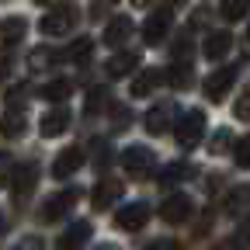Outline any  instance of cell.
I'll return each instance as SVG.
<instances>
[{
  "label": "cell",
  "mask_w": 250,
  "mask_h": 250,
  "mask_svg": "<svg viewBox=\"0 0 250 250\" xmlns=\"http://www.w3.org/2000/svg\"><path fill=\"white\" fill-rule=\"evenodd\" d=\"M122 167H125V174H129V177L143 181V177L153 174L156 156H153V149H146V146H129V149L122 153Z\"/></svg>",
  "instance_id": "2"
},
{
  "label": "cell",
  "mask_w": 250,
  "mask_h": 250,
  "mask_svg": "<svg viewBox=\"0 0 250 250\" xmlns=\"http://www.w3.org/2000/svg\"><path fill=\"white\" fill-rule=\"evenodd\" d=\"M132 28H136V24H132V18H125V14L111 18V21H108V28H104V45H111V49H115V45H122L125 39L132 35Z\"/></svg>",
  "instance_id": "16"
},
{
  "label": "cell",
  "mask_w": 250,
  "mask_h": 250,
  "mask_svg": "<svg viewBox=\"0 0 250 250\" xmlns=\"http://www.w3.org/2000/svg\"><path fill=\"white\" fill-rule=\"evenodd\" d=\"M240 243H250V215L240 223Z\"/></svg>",
  "instance_id": "34"
},
{
  "label": "cell",
  "mask_w": 250,
  "mask_h": 250,
  "mask_svg": "<svg viewBox=\"0 0 250 250\" xmlns=\"http://www.w3.org/2000/svg\"><path fill=\"white\" fill-rule=\"evenodd\" d=\"M236 167H243V170H250V136H243V139H236Z\"/></svg>",
  "instance_id": "27"
},
{
  "label": "cell",
  "mask_w": 250,
  "mask_h": 250,
  "mask_svg": "<svg viewBox=\"0 0 250 250\" xmlns=\"http://www.w3.org/2000/svg\"><path fill=\"white\" fill-rule=\"evenodd\" d=\"M118 195H122V181H101L98 188L90 191V205L98 208V212H104V208H111L115 202H118Z\"/></svg>",
  "instance_id": "14"
},
{
  "label": "cell",
  "mask_w": 250,
  "mask_h": 250,
  "mask_svg": "<svg viewBox=\"0 0 250 250\" xmlns=\"http://www.w3.org/2000/svg\"><path fill=\"white\" fill-rule=\"evenodd\" d=\"M45 62L52 66V62H56V52H52V49H45V45H39L35 52H31V66H35V70H42Z\"/></svg>",
  "instance_id": "28"
},
{
  "label": "cell",
  "mask_w": 250,
  "mask_h": 250,
  "mask_svg": "<svg viewBox=\"0 0 250 250\" xmlns=\"http://www.w3.org/2000/svg\"><path fill=\"white\" fill-rule=\"evenodd\" d=\"M146 219H149V205L146 202H132V205H122L115 212V226L125 229V233H136L146 226Z\"/></svg>",
  "instance_id": "4"
},
{
  "label": "cell",
  "mask_w": 250,
  "mask_h": 250,
  "mask_svg": "<svg viewBox=\"0 0 250 250\" xmlns=\"http://www.w3.org/2000/svg\"><path fill=\"white\" fill-rule=\"evenodd\" d=\"M77 198H80L77 188H66V191L52 195V198L42 205V223H59V219H62V215H66V212L77 205Z\"/></svg>",
  "instance_id": "5"
},
{
  "label": "cell",
  "mask_w": 250,
  "mask_h": 250,
  "mask_svg": "<svg viewBox=\"0 0 250 250\" xmlns=\"http://www.w3.org/2000/svg\"><path fill=\"white\" fill-rule=\"evenodd\" d=\"M132 4H136V7H149V4H153V0H132Z\"/></svg>",
  "instance_id": "36"
},
{
  "label": "cell",
  "mask_w": 250,
  "mask_h": 250,
  "mask_svg": "<svg viewBox=\"0 0 250 250\" xmlns=\"http://www.w3.org/2000/svg\"><path fill=\"white\" fill-rule=\"evenodd\" d=\"M98 250H118V247H111V243H104V247H98Z\"/></svg>",
  "instance_id": "38"
},
{
  "label": "cell",
  "mask_w": 250,
  "mask_h": 250,
  "mask_svg": "<svg viewBox=\"0 0 250 250\" xmlns=\"http://www.w3.org/2000/svg\"><path fill=\"white\" fill-rule=\"evenodd\" d=\"M146 250H177V243H174V240H153Z\"/></svg>",
  "instance_id": "33"
},
{
  "label": "cell",
  "mask_w": 250,
  "mask_h": 250,
  "mask_svg": "<svg viewBox=\"0 0 250 250\" xmlns=\"http://www.w3.org/2000/svg\"><path fill=\"white\" fill-rule=\"evenodd\" d=\"M170 11H156V14H149L146 18V24H143V42L146 45H156V42H164V35L170 31Z\"/></svg>",
  "instance_id": "12"
},
{
  "label": "cell",
  "mask_w": 250,
  "mask_h": 250,
  "mask_svg": "<svg viewBox=\"0 0 250 250\" xmlns=\"http://www.w3.org/2000/svg\"><path fill=\"white\" fill-rule=\"evenodd\" d=\"M243 208H250V184L233 188V191H229V198H226V212H229V215H240Z\"/></svg>",
  "instance_id": "23"
},
{
  "label": "cell",
  "mask_w": 250,
  "mask_h": 250,
  "mask_svg": "<svg viewBox=\"0 0 250 250\" xmlns=\"http://www.w3.org/2000/svg\"><path fill=\"white\" fill-rule=\"evenodd\" d=\"M233 111H236V118L250 122V87H247V90L240 94V98H236V108H233Z\"/></svg>",
  "instance_id": "30"
},
{
  "label": "cell",
  "mask_w": 250,
  "mask_h": 250,
  "mask_svg": "<svg viewBox=\"0 0 250 250\" xmlns=\"http://www.w3.org/2000/svg\"><path fill=\"white\" fill-rule=\"evenodd\" d=\"M233 80H236V66L215 70L212 77H205V98L208 101H223L226 94H229V87H233Z\"/></svg>",
  "instance_id": "7"
},
{
  "label": "cell",
  "mask_w": 250,
  "mask_h": 250,
  "mask_svg": "<svg viewBox=\"0 0 250 250\" xmlns=\"http://www.w3.org/2000/svg\"><path fill=\"white\" fill-rule=\"evenodd\" d=\"M70 129V111L66 108H56V111H45L42 115V122H39V132L45 136V139H56V136H62Z\"/></svg>",
  "instance_id": "13"
},
{
  "label": "cell",
  "mask_w": 250,
  "mask_h": 250,
  "mask_svg": "<svg viewBox=\"0 0 250 250\" xmlns=\"http://www.w3.org/2000/svg\"><path fill=\"white\" fill-rule=\"evenodd\" d=\"M247 11H250V0H223V4H219V14L226 21H240Z\"/></svg>",
  "instance_id": "24"
},
{
  "label": "cell",
  "mask_w": 250,
  "mask_h": 250,
  "mask_svg": "<svg viewBox=\"0 0 250 250\" xmlns=\"http://www.w3.org/2000/svg\"><path fill=\"white\" fill-rule=\"evenodd\" d=\"M229 45H233L229 31H212V35L205 39V45H202V52H205V59H223L229 52Z\"/></svg>",
  "instance_id": "18"
},
{
  "label": "cell",
  "mask_w": 250,
  "mask_h": 250,
  "mask_svg": "<svg viewBox=\"0 0 250 250\" xmlns=\"http://www.w3.org/2000/svg\"><path fill=\"white\" fill-rule=\"evenodd\" d=\"M14 250H45V243H42L39 236H24V240H21Z\"/></svg>",
  "instance_id": "32"
},
{
  "label": "cell",
  "mask_w": 250,
  "mask_h": 250,
  "mask_svg": "<svg viewBox=\"0 0 250 250\" xmlns=\"http://www.w3.org/2000/svg\"><path fill=\"white\" fill-rule=\"evenodd\" d=\"M177 143L184 146V149H195L198 143H202V136H205V115L198 111V108H191V111H184L181 118H177Z\"/></svg>",
  "instance_id": "1"
},
{
  "label": "cell",
  "mask_w": 250,
  "mask_h": 250,
  "mask_svg": "<svg viewBox=\"0 0 250 250\" xmlns=\"http://www.w3.org/2000/svg\"><path fill=\"white\" fill-rule=\"evenodd\" d=\"M7 77V62H0V80H4Z\"/></svg>",
  "instance_id": "37"
},
{
  "label": "cell",
  "mask_w": 250,
  "mask_h": 250,
  "mask_svg": "<svg viewBox=\"0 0 250 250\" xmlns=\"http://www.w3.org/2000/svg\"><path fill=\"white\" fill-rule=\"evenodd\" d=\"M39 28L45 31V35H66L70 28H77V11L66 7V4H56V7H49V14L42 18Z\"/></svg>",
  "instance_id": "3"
},
{
  "label": "cell",
  "mask_w": 250,
  "mask_h": 250,
  "mask_svg": "<svg viewBox=\"0 0 250 250\" xmlns=\"http://www.w3.org/2000/svg\"><path fill=\"white\" fill-rule=\"evenodd\" d=\"M90 49H94V42H90V39H77V42L70 45L66 59H70V62H80V66H83V62L90 59Z\"/></svg>",
  "instance_id": "25"
},
{
  "label": "cell",
  "mask_w": 250,
  "mask_h": 250,
  "mask_svg": "<svg viewBox=\"0 0 250 250\" xmlns=\"http://www.w3.org/2000/svg\"><path fill=\"white\" fill-rule=\"evenodd\" d=\"M164 77H167V80H170V87H177V90L191 87V80H195V73H191V62H188V59H177V62H170Z\"/></svg>",
  "instance_id": "19"
},
{
  "label": "cell",
  "mask_w": 250,
  "mask_h": 250,
  "mask_svg": "<svg viewBox=\"0 0 250 250\" xmlns=\"http://www.w3.org/2000/svg\"><path fill=\"white\" fill-rule=\"evenodd\" d=\"M80 167H83V149H80V146H66V149L52 160V177H59V181H62V177H73Z\"/></svg>",
  "instance_id": "9"
},
{
  "label": "cell",
  "mask_w": 250,
  "mask_h": 250,
  "mask_svg": "<svg viewBox=\"0 0 250 250\" xmlns=\"http://www.w3.org/2000/svg\"><path fill=\"white\" fill-rule=\"evenodd\" d=\"M11 177H14V160H11V153H0V188H4Z\"/></svg>",
  "instance_id": "29"
},
{
  "label": "cell",
  "mask_w": 250,
  "mask_h": 250,
  "mask_svg": "<svg viewBox=\"0 0 250 250\" xmlns=\"http://www.w3.org/2000/svg\"><path fill=\"white\" fill-rule=\"evenodd\" d=\"M139 66V52H129V49H122L108 59V77H125V73H132Z\"/></svg>",
  "instance_id": "17"
},
{
  "label": "cell",
  "mask_w": 250,
  "mask_h": 250,
  "mask_svg": "<svg viewBox=\"0 0 250 250\" xmlns=\"http://www.w3.org/2000/svg\"><path fill=\"white\" fill-rule=\"evenodd\" d=\"M35 184H39V167H35V164L14 167V202L21 205L31 191H35Z\"/></svg>",
  "instance_id": "11"
},
{
  "label": "cell",
  "mask_w": 250,
  "mask_h": 250,
  "mask_svg": "<svg viewBox=\"0 0 250 250\" xmlns=\"http://www.w3.org/2000/svg\"><path fill=\"white\" fill-rule=\"evenodd\" d=\"M174 104L170 101H160V104H153L149 111H146V132L149 136H164L167 129H170V122H174Z\"/></svg>",
  "instance_id": "8"
},
{
  "label": "cell",
  "mask_w": 250,
  "mask_h": 250,
  "mask_svg": "<svg viewBox=\"0 0 250 250\" xmlns=\"http://www.w3.org/2000/svg\"><path fill=\"white\" fill-rule=\"evenodd\" d=\"M24 31H28L24 18H4L0 21V49H14L24 39Z\"/></svg>",
  "instance_id": "15"
},
{
  "label": "cell",
  "mask_w": 250,
  "mask_h": 250,
  "mask_svg": "<svg viewBox=\"0 0 250 250\" xmlns=\"http://www.w3.org/2000/svg\"><path fill=\"white\" fill-rule=\"evenodd\" d=\"M160 77H164L160 70H143V73L132 80V87H129L132 98H146V94H153V87H156V80H160Z\"/></svg>",
  "instance_id": "21"
},
{
  "label": "cell",
  "mask_w": 250,
  "mask_h": 250,
  "mask_svg": "<svg viewBox=\"0 0 250 250\" xmlns=\"http://www.w3.org/2000/svg\"><path fill=\"white\" fill-rule=\"evenodd\" d=\"M24 132V115L21 111H7L0 118V139H18Z\"/></svg>",
  "instance_id": "22"
},
{
  "label": "cell",
  "mask_w": 250,
  "mask_h": 250,
  "mask_svg": "<svg viewBox=\"0 0 250 250\" xmlns=\"http://www.w3.org/2000/svg\"><path fill=\"white\" fill-rule=\"evenodd\" d=\"M35 4H42V7H56L59 0H35Z\"/></svg>",
  "instance_id": "35"
},
{
  "label": "cell",
  "mask_w": 250,
  "mask_h": 250,
  "mask_svg": "<svg viewBox=\"0 0 250 250\" xmlns=\"http://www.w3.org/2000/svg\"><path fill=\"white\" fill-rule=\"evenodd\" d=\"M195 170H191V164H170L164 174H160V181L164 184H174V181H184V177H191Z\"/></svg>",
  "instance_id": "26"
},
{
  "label": "cell",
  "mask_w": 250,
  "mask_h": 250,
  "mask_svg": "<svg viewBox=\"0 0 250 250\" xmlns=\"http://www.w3.org/2000/svg\"><path fill=\"white\" fill-rule=\"evenodd\" d=\"M188 215H191V198L188 195H167L164 205H160V219L170 226H181L188 223Z\"/></svg>",
  "instance_id": "6"
},
{
  "label": "cell",
  "mask_w": 250,
  "mask_h": 250,
  "mask_svg": "<svg viewBox=\"0 0 250 250\" xmlns=\"http://www.w3.org/2000/svg\"><path fill=\"white\" fill-rule=\"evenodd\" d=\"M0 233H4V215H0Z\"/></svg>",
  "instance_id": "39"
},
{
  "label": "cell",
  "mask_w": 250,
  "mask_h": 250,
  "mask_svg": "<svg viewBox=\"0 0 250 250\" xmlns=\"http://www.w3.org/2000/svg\"><path fill=\"white\" fill-rule=\"evenodd\" d=\"M229 139H233V132H229V129H219V132H215V143H212L208 149H212V153H223V149L229 146Z\"/></svg>",
  "instance_id": "31"
},
{
  "label": "cell",
  "mask_w": 250,
  "mask_h": 250,
  "mask_svg": "<svg viewBox=\"0 0 250 250\" xmlns=\"http://www.w3.org/2000/svg\"><path fill=\"white\" fill-rule=\"evenodd\" d=\"M247 35H250V31H247Z\"/></svg>",
  "instance_id": "40"
},
{
  "label": "cell",
  "mask_w": 250,
  "mask_h": 250,
  "mask_svg": "<svg viewBox=\"0 0 250 250\" xmlns=\"http://www.w3.org/2000/svg\"><path fill=\"white\" fill-rule=\"evenodd\" d=\"M90 223H87V219H77V223L66 229V233H62L59 240H56V250H83L87 247V240H90Z\"/></svg>",
  "instance_id": "10"
},
{
  "label": "cell",
  "mask_w": 250,
  "mask_h": 250,
  "mask_svg": "<svg viewBox=\"0 0 250 250\" xmlns=\"http://www.w3.org/2000/svg\"><path fill=\"white\" fill-rule=\"evenodd\" d=\"M70 94H73V80H66V77H56V80H49L42 87V98L45 101H66Z\"/></svg>",
  "instance_id": "20"
}]
</instances>
